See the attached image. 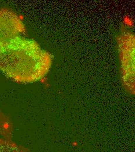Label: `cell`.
I'll list each match as a JSON object with an SVG mask.
<instances>
[{
    "instance_id": "obj_2",
    "label": "cell",
    "mask_w": 135,
    "mask_h": 152,
    "mask_svg": "<svg viewBox=\"0 0 135 152\" xmlns=\"http://www.w3.org/2000/svg\"><path fill=\"white\" fill-rule=\"evenodd\" d=\"M121 64V77L125 87L132 93L135 91V38L133 34L124 32L118 39Z\"/></svg>"
},
{
    "instance_id": "obj_3",
    "label": "cell",
    "mask_w": 135,
    "mask_h": 152,
    "mask_svg": "<svg viewBox=\"0 0 135 152\" xmlns=\"http://www.w3.org/2000/svg\"><path fill=\"white\" fill-rule=\"evenodd\" d=\"M24 31L23 23L14 12L6 9L0 11V46Z\"/></svg>"
},
{
    "instance_id": "obj_1",
    "label": "cell",
    "mask_w": 135,
    "mask_h": 152,
    "mask_svg": "<svg viewBox=\"0 0 135 152\" xmlns=\"http://www.w3.org/2000/svg\"><path fill=\"white\" fill-rule=\"evenodd\" d=\"M52 64V57L33 40L18 36L0 46V70L19 83L38 81Z\"/></svg>"
}]
</instances>
